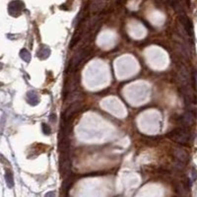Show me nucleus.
<instances>
[{
	"label": "nucleus",
	"instance_id": "obj_2",
	"mask_svg": "<svg viewBox=\"0 0 197 197\" xmlns=\"http://www.w3.org/2000/svg\"><path fill=\"white\" fill-rule=\"evenodd\" d=\"M83 105L81 102H76L73 103H70V106L64 110V112L62 114V119L64 120H72V118L74 117L75 114H77L79 112V110L82 109Z\"/></svg>",
	"mask_w": 197,
	"mask_h": 197
},
{
	"label": "nucleus",
	"instance_id": "obj_18",
	"mask_svg": "<svg viewBox=\"0 0 197 197\" xmlns=\"http://www.w3.org/2000/svg\"><path fill=\"white\" fill-rule=\"evenodd\" d=\"M194 81H195V84L197 85V69L194 70Z\"/></svg>",
	"mask_w": 197,
	"mask_h": 197
},
{
	"label": "nucleus",
	"instance_id": "obj_9",
	"mask_svg": "<svg viewBox=\"0 0 197 197\" xmlns=\"http://www.w3.org/2000/svg\"><path fill=\"white\" fill-rule=\"evenodd\" d=\"M194 113H193L192 110H187L184 114L183 116L181 117V120H182V123L183 125H186V126H190V125L193 124L194 122Z\"/></svg>",
	"mask_w": 197,
	"mask_h": 197
},
{
	"label": "nucleus",
	"instance_id": "obj_1",
	"mask_svg": "<svg viewBox=\"0 0 197 197\" xmlns=\"http://www.w3.org/2000/svg\"><path fill=\"white\" fill-rule=\"evenodd\" d=\"M168 137H170L171 140L180 143V144H186L190 139V134H189L187 129L182 127L171 131L170 133H168Z\"/></svg>",
	"mask_w": 197,
	"mask_h": 197
},
{
	"label": "nucleus",
	"instance_id": "obj_10",
	"mask_svg": "<svg viewBox=\"0 0 197 197\" xmlns=\"http://www.w3.org/2000/svg\"><path fill=\"white\" fill-rule=\"evenodd\" d=\"M174 156L175 158L180 161V162H182V163H184L186 162V161L188 160V155H187V153H186L183 149H181V148H177V149H174Z\"/></svg>",
	"mask_w": 197,
	"mask_h": 197
},
{
	"label": "nucleus",
	"instance_id": "obj_15",
	"mask_svg": "<svg viewBox=\"0 0 197 197\" xmlns=\"http://www.w3.org/2000/svg\"><path fill=\"white\" fill-rule=\"evenodd\" d=\"M5 180H6V183L8 185V187L12 188L14 186V178H13V174L11 171H6L5 174Z\"/></svg>",
	"mask_w": 197,
	"mask_h": 197
},
{
	"label": "nucleus",
	"instance_id": "obj_17",
	"mask_svg": "<svg viewBox=\"0 0 197 197\" xmlns=\"http://www.w3.org/2000/svg\"><path fill=\"white\" fill-rule=\"evenodd\" d=\"M42 132H44V134H45V135H49V134H51V126H49L48 124H46V123L42 124Z\"/></svg>",
	"mask_w": 197,
	"mask_h": 197
},
{
	"label": "nucleus",
	"instance_id": "obj_11",
	"mask_svg": "<svg viewBox=\"0 0 197 197\" xmlns=\"http://www.w3.org/2000/svg\"><path fill=\"white\" fill-rule=\"evenodd\" d=\"M37 55H38V57L39 59L45 60V59L48 58L49 55H51V48H49L48 46H46V45H42L38 49Z\"/></svg>",
	"mask_w": 197,
	"mask_h": 197
},
{
	"label": "nucleus",
	"instance_id": "obj_6",
	"mask_svg": "<svg viewBox=\"0 0 197 197\" xmlns=\"http://www.w3.org/2000/svg\"><path fill=\"white\" fill-rule=\"evenodd\" d=\"M24 8H25V4L21 1V0H14V1L9 3L8 11H9L10 15L17 17L20 15Z\"/></svg>",
	"mask_w": 197,
	"mask_h": 197
},
{
	"label": "nucleus",
	"instance_id": "obj_3",
	"mask_svg": "<svg viewBox=\"0 0 197 197\" xmlns=\"http://www.w3.org/2000/svg\"><path fill=\"white\" fill-rule=\"evenodd\" d=\"M61 159H60V171H61L62 175L64 177H67L71 173V166H72V163H71V160L69 158V154L67 153H61Z\"/></svg>",
	"mask_w": 197,
	"mask_h": 197
},
{
	"label": "nucleus",
	"instance_id": "obj_14",
	"mask_svg": "<svg viewBox=\"0 0 197 197\" xmlns=\"http://www.w3.org/2000/svg\"><path fill=\"white\" fill-rule=\"evenodd\" d=\"M72 183H73V177H72V174H70L69 175L65 177V180H64L63 183H62V192H68Z\"/></svg>",
	"mask_w": 197,
	"mask_h": 197
},
{
	"label": "nucleus",
	"instance_id": "obj_20",
	"mask_svg": "<svg viewBox=\"0 0 197 197\" xmlns=\"http://www.w3.org/2000/svg\"><path fill=\"white\" fill-rule=\"evenodd\" d=\"M45 196H46V197H48V196H55V193H54V192H49V193H46Z\"/></svg>",
	"mask_w": 197,
	"mask_h": 197
},
{
	"label": "nucleus",
	"instance_id": "obj_7",
	"mask_svg": "<svg viewBox=\"0 0 197 197\" xmlns=\"http://www.w3.org/2000/svg\"><path fill=\"white\" fill-rule=\"evenodd\" d=\"M177 79L178 81H180V83L182 86H187L189 84V80H190V78H189V74L187 72V69H186L185 67L182 66L180 71H178V75H177Z\"/></svg>",
	"mask_w": 197,
	"mask_h": 197
},
{
	"label": "nucleus",
	"instance_id": "obj_4",
	"mask_svg": "<svg viewBox=\"0 0 197 197\" xmlns=\"http://www.w3.org/2000/svg\"><path fill=\"white\" fill-rule=\"evenodd\" d=\"M79 86V76L77 74L72 75L69 79H67L65 86H64V98L70 93L74 92Z\"/></svg>",
	"mask_w": 197,
	"mask_h": 197
},
{
	"label": "nucleus",
	"instance_id": "obj_5",
	"mask_svg": "<svg viewBox=\"0 0 197 197\" xmlns=\"http://www.w3.org/2000/svg\"><path fill=\"white\" fill-rule=\"evenodd\" d=\"M87 54H88V52H87V51H85V49L78 51L74 54L72 60H71L70 65H69V69L71 71H73V70L76 69V68L79 66V64H80L85 59V57L87 56ZM69 69H68V70H69Z\"/></svg>",
	"mask_w": 197,
	"mask_h": 197
},
{
	"label": "nucleus",
	"instance_id": "obj_16",
	"mask_svg": "<svg viewBox=\"0 0 197 197\" xmlns=\"http://www.w3.org/2000/svg\"><path fill=\"white\" fill-rule=\"evenodd\" d=\"M20 57L22 58L25 62H30L31 60V53L29 52L26 48H23L20 51Z\"/></svg>",
	"mask_w": 197,
	"mask_h": 197
},
{
	"label": "nucleus",
	"instance_id": "obj_19",
	"mask_svg": "<svg viewBox=\"0 0 197 197\" xmlns=\"http://www.w3.org/2000/svg\"><path fill=\"white\" fill-rule=\"evenodd\" d=\"M54 118H56V116L54 115V114H51V115L49 116V120H51V122H53V121H54Z\"/></svg>",
	"mask_w": 197,
	"mask_h": 197
},
{
	"label": "nucleus",
	"instance_id": "obj_8",
	"mask_svg": "<svg viewBox=\"0 0 197 197\" xmlns=\"http://www.w3.org/2000/svg\"><path fill=\"white\" fill-rule=\"evenodd\" d=\"M180 20L181 25L183 26L186 33H187L188 35H192V34H193V28H192L191 21L189 20L185 15H180Z\"/></svg>",
	"mask_w": 197,
	"mask_h": 197
},
{
	"label": "nucleus",
	"instance_id": "obj_13",
	"mask_svg": "<svg viewBox=\"0 0 197 197\" xmlns=\"http://www.w3.org/2000/svg\"><path fill=\"white\" fill-rule=\"evenodd\" d=\"M27 102L32 106H37L38 103V96L35 91H29L27 93Z\"/></svg>",
	"mask_w": 197,
	"mask_h": 197
},
{
	"label": "nucleus",
	"instance_id": "obj_12",
	"mask_svg": "<svg viewBox=\"0 0 197 197\" xmlns=\"http://www.w3.org/2000/svg\"><path fill=\"white\" fill-rule=\"evenodd\" d=\"M81 99V94L77 91H74L72 93H70V94H68L66 97H65V102L66 103H76L78 102L79 100Z\"/></svg>",
	"mask_w": 197,
	"mask_h": 197
}]
</instances>
